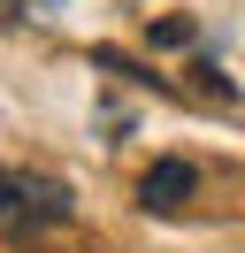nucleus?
<instances>
[{"label": "nucleus", "instance_id": "f257e3e1", "mask_svg": "<svg viewBox=\"0 0 245 253\" xmlns=\"http://www.w3.org/2000/svg\"><path fill=\"white\" fill-rule=\"evenodd\" d=\"M77 215L69 184L46 169H0V238H15V246H39L46 230H61V222Z\"/></svg>", "mask_w": 245, "mask_h": 253}, {"label": "nucleus", "instance_id": "f03ea898", "mask_svg": "<svg viewBox=\"0 0 245 253\" xmlns=\"http://www.w3.org/2000/svg\"><path fill=\"white\" fill-rule=\"evenodd\" d=\"M192 192H199V169L184 154H161L146 176H138V207H146V215H184Z\"/></svg>", "mask_w": 245, "mask_h": 253}, {"label": "nucleus", "instance_id": "7ed1b4c3", "mask_svg": "<svg viewBox=\"0 0 245 253\" xmlns=\"http://www.w3.org/2000/svg\"><path fill=\"white\" fill-rule=\"evenodd\" d=\"M192 39H199L192 16H184V23H153V46H192Z\"/></svg>", "mask_w": 245, "mask_h": 253}, {"label": "nucleus", "instance_id": "20e7f679", "mask_svg": "<svg viewBox=\"0 0 245 253\" xmlns=\"http://www.w3.org/2000/svg\"><path fill=\"white\" fill-rule=\"evenodd\" d=\"M0 23H23V0H0Z\"/></svg>", "mask_w": 245, "mask_h": 253}, {"label": "nucleus", "instance_id": "39448f33", "mask_svg": "<svg viewBox=\"0 0 245 253\" xmlns=\"http://www.w3.org/2000/svg\"><path fill=\"white\" fill-rule=\"evenodd\" d=\"M23 253H46V246H23Z\"/></svg>", "mask_w": 245, "mask_h": 253}]
</instances>
